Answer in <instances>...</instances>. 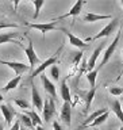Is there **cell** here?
<instances>
[{"mask_svg": "<svg viewBox=\"0 0 123 130\" xmlns=\"http://www.w3.org/2000/svg\"><path fill=\"white\" fill-rule=\"evenodd\" d=\"M118 26H119V19H118V18L111 19V22H110L104 28H101V30L97 32L96 35L87 38V42H91V41H96V39H100V38H107L108 35H111L112 32L116 30V27H118Z\"/></svg>", "mask_w": 123, "mask_h": 130, "instance_id": "1", "label": "cell"}, {"mask_svg": "<svg viewBox=\"0 0 123 130\" xmlns=\"http://www.w3.org/2000/svg\"><path fill=\"white\" fill-rule=\"evenodd\" d=\"M62 47H64V46H61V47L58 49V50H57V53H56L54 56L49 57V58H47L46 61H43L42 64H39V65H38V68H35L34 71H32L31 76H30V80H32V79H34L35 76H38V75H42L45 69H47L49 67H50V65H51V67H53V65H56V62H57V61H58V56H60L61 50H62Z\"/></svg>", "mask_w": 123, "mask_h": 130, "instance_id": "2", "label": "cell"}, {"mask_svg": "<svg viewBox=\"0 0 123 130\" xmlns=\"http://www.w3.org/2000/svg\"><path fill=\"white\" fill-rule=\"evenodd\" d=\"M43 121L45 122H50L53 119V117L56 115V103H54V99L51 98H46V100L43 102Z\"/></svg>", "mask_w": 123, "mask_h": 130, "instance_id": "3", "label": "cell"}, {"mask_svg": "<svg viewBox=\"0 0 123 130\" xmlns=\"http://www.w3.org/2000/svg\"><path fill=\"white\" fill-rule=\"evenodd\" d=\"M120 32L122 31H118L116 32V37H115V39L112 41L111 43H110V46L107 47V50L104 52V56H103V60H101V62L99 65V69L100 68H103L106 64L110 61V58H111V56L114 54V52L116 50V47H118V43H119V38H120Z\"/></svg>", "mask_w": 123, "mask_h": 130, "instance_id": "4", "label": "cell"}, {"mask_svg": "<svg viewBox=\"0 0 123 130\" xmlns=\"http://www.w3.org/2000/svg\"><path fill=\"white\" fill-rule=\"evenodd\" d=\"M27 27L30 28H35L42 32V35L45 37L46 32L51 31V30H61L62 27H58L56 24V22H47V23H27Z\"/></svg>", "mask_w": 123, "mask_h": 130, "instance_id": "5", "label": "cell"}, {"mask_svg": "<svg viewBox=\"0 0 123 130\" xmlns=\"http://www.w3.org/2000/svg\"><path fill=\"white\" fill-rule=\"evenodd\" d=\"M0 64L10 67L12 71L16 73V76H22V73L27 72L28 69H30V65L23 64V62H16V61H4V60H0Z\"/></svg>", "mask_w": 123, "mask_h": 130, "instance_id": "6", "label": "cell"}, {"mask_svg": "<svg viewBox=\"0 0 123 130\" xmlns=\"http://www.w3.org/2000/svg\"><path fill=\"white\" fill-rule=\"evenodd\" d=\"M84 4H85V2H83V0H79V2H76L75 4H73V7L66 12V14L57 16V18H54V19L51 20V22H54V20H62V19H65V18H69V16L75 18V16H77V15H79L80 12H81V8H83Z\"/></svg>", "mask_w": 123, "mask_h": 130, "instance_id": "7", "label": "cell"}, {"mask_svg": "<svg viewBox=\"0 0 123 130\" xmlns=\"http://www.w3.org/2000/svg\"><path fill=\"white\" fill-rule=\"evenodd\" d=\"M24 53H26V57H27L28 62H30V67H34V65L41 62L38 54H37L35 50H34V43H32L31 39H28V45H27V47L24 49Z\"/></svg>", "mask_w": 123, "mask_h": 130, "instance_id": "8", "label": "cell"}, {"mask_svg": "<svg viewBox=\"0 0 123 130\" xmlns=\"http://www.w3.org/2000/svg\"><path fill=\"white\" fill-rule=\"evenodd\" d=\"M61 31L65 32V35L68 37V39H69V42H71V45H73L75 47H79V49H87V47H88V43L85 42V41L80 39L79 37H76L75 34H72L71 31H68L66 28H61Z\"/></svg>", "mask_w": 123, "mask_h": 130, "instance_id": "9", "label": "cell"}, {"mask_svg": "<svg viewBox=\"0 0 123 130\" xmlns=\"http://www.w3.org/2000/svg\"><path fill=\"white\" fill-rule=\"evenodd\" d=\"M41 80H42V85H43V88H45V91H46V93L51 98V99L56 100V99H57V91H56L54 83L49 80L47 76H45V75L41 76Z\"/></svg>", "mask_w": 123, "mask_h": 130, "instance_id": "10", "label": "cell"}, {"mask_svg": "<svg viewBox=\"0 0 123 130\" xmlns=\"http://www.w3.org/2000/svg\"><path fill=\"white\" fill-rule=\"evenodd\" d=\"M60 117H61V119H62V122L65 125L71 126V122H72V104L69 103V102H64Z\"/></svg>", "mask_w": 123, "mask_h": 130, "instance_id": "11", "label": "cell"}, {"mask_svg": "<svg viewBox=\"0 0 123 130\" xmlns=\"http://www.w3.org/2000/svg\"><path fill=\"white\" fill-rule=\"evenodd\" d=\"M0 110H2V114H3L4 119H6V123H7V125H11V122H12V119H14V117L16 115V111L11 107L10 104H7V103H6V104H4V103L0 104Z\"/></svg>", "mask_w": 123, "mask_h": 130, "instance_id": "12", "label": "cell"}, {"mask_svg": "<svg viewBox=\"0 0 123 130\" xmlns=\"http://www.w3.org/2000/svg\"><path fill=\"white\" fill-rule=\"evenodd\" d=\"M31 98H32V107L42 110L43 108V100H42V98H41L38 89H37V87L34 84H31Z\"/></svg>", "mask_w": 123, "mask_h": 130, "instance_id": "13", "label": "cell"}, {"mask_svg": "<svg viewBox=\"0 0 123 130\" xmlns=\"http://www.w3.org/2000/svg\"><path fill=\"white\" fill-rule=\"evenodd\" d=\"M103 47H104V45L100 43V46H97L95 50H93L92 56L89 57V60L87 61V71H88V72H91V71H93V69H95L96 60H97V57H99V54L101 53V50H103Z\"/></svg>", "mask_w": 123, "mask_h": 130, "instance_id": "14", "label": "cell"}, {"mask_svg": "<svg viewBox=\"0 0 123 130\" xmlns=\"http://www.w3.org/2000/svg\"><path fill=\"white\" fill-rule=\"evenodd\" d=\"M106 19H114L111 15H97V14H93V12H88L87 15L84 16V22H89V23H93V22H99V20H106Z\"/></svg>", "mask_w": 123, "mask_h": 130, "instance_id": "15", "label": "cell"}, {"mask_svg": "<svg viewBox=\"0 0 123 130\" xmlns=\"http://www.w3.org/2000/svg\"><path fill=\"white\" fill-rule=\"evenodd\" d=\"M66 79H68V77H65V79L61 81L60 93H61V98L64 99V102H69V103H71L72 98H71V91H69V87H68V84H66Z\"/></svg>", "mask_w": 123, "mask_h": 130, "instance_id": "16", "label": "cell"}, {"mask_svg": "<svg viewBox=\"0 0 123 130\" xmlns=\"http://www.w3.org/2000/svg\"><path fill=\"white\" fill-rule=\"evenodd\" d=\"M106 111H108V108H99V110H96V111H93V112L91 114V115H89V117L87 118V119L84 121V123L81 125V126H80V127L77 129V130H81V129H84V127H85V126H87V125H89V123H91V122H93V121H95L97 117H100L101 114H104Z\"/></svg>", "mask_w": 123, "mask_h": 130, "instance_id": "17", "label": "cell"}, {"mask_svg": "<svg viewBox=\"0 0 123 130\" xmlns=\"http://www.w3.org/2000/svg\"><path fill=\"white\" fill-rule=\"evenodd\" d=\"M15 37H18V32H2V34H0V45H2V43H8V42L19 43L20 45L19 41H18V42H15V41H14Z\"/></svg>", "mask_w": 123, "mask_h": 130, "instance_id": "18", "label": "cell"}, {"mask_svg": "<svg viewBox=\"0 0 123 130\" xmlns=\"http://www.w3.org/2000/svg\"><path fill=\"white\" fill-rule=\"evenodd\" d=\"M111 110L114 111V114L119 118V121L122 122V126H123V110H122V103L119 100H114L111 103Z\"/></svg>", "mask_w": 123, "mask_h": 130, "instance_id": "19", "label": "cell"}, {"mask_svg": "<svg viewBox=\"0 0 123 130\" xmlns=\"http://www.w3.org/2000/svg\"><path fill=\"white\" fill-rule=\"evenodd\" d=\"M24 114H26V115H27V117L31 119V122H32V126H34V127H37V126H42V122H43V121L41 119L39 115H38V114H37V112L34 111V110H28V111H26Z\"/></svg>", "mask_w": 123, "mask_h": 130, "instance_id": "20", "label": "cell"}, {"mask_svg": "<svg viewBox=\"0 0 123 130\" xmlns=\"http://www.w3.org/2000/svg\"><path fill=\"white\" fill-rule=\"evenodd\" d=\"M20 80H22V76H15L14 79H11V80L3 87V92H8V91H11V89L16 88V87L19 85Z\"/></svg>", "mask_w": 123, "mask_h": 130, "instance_id": "21", "label": "cell"}, {"mask_svg": "<svg viewBox=\"0 0 123 130\" xmlns=\"http://www.w3.org/2000/svg\"><path fill=\"white\" fill-rule=\"evenodd\" d=\"M108 114H110L108 111H106L104 114H101L100 117H97V118H96V119L93 121V122H91V123H89V125H87V126H85V127H95V129H96V127H97V126H99V125L104 123V122L108 119ZM85 127H84V129H85Z\"/></svg>", "mask_w": 123, "mask_h": 130, "instance_id": "22", "label": "cell"}, {"mask_svg": "<svg viewBox=\"0 0 123 130\" xmlns=\"http://www.w3.org/2000/svg\"><path fill=\"white\" fill-rule=\"evenodd\" d=\"M95 93H96V87L95 88H91L87 92V96H85V112L91 108V104H92L93 98H95Z\"/></svg>", "mask_w": 123, "mask_h": 130, "instance_id": "23", "label": "cell"}, {"mask_svg": "<svg viewBox=\"0 0 123 130\" xmlns=\"http://www.w3.org/2000/svg\"><path fill=\"white\" fill-rule=\"evenodd\" d=\"M97 72H99V67L95 68L91 72H87V80L89 81L91 88H95L96 87V76H97Z\"/></svg>", "mask_w": 123, "mask_h": 130, "instance_id": "24", "label": "cell"}, {"mask_svg": "<svg viewBox=\"0 0 123 130\" xmlns=\"http://www.w3.org/2000/svg\"><path fill=\"white\" fill-rule=\"evenodd\" d=\"M14 102H15V104L18 106L19 108H22V110H26V111H28V110H31V106H30V103H28L27 100L22 99V98H18V99H15Z\"/></svg>", "mask_w": 123, "mask_h": 130, "instance_id": "25", "label": "cell"}, {"mask_svg": "<svg viewBox=\"0 0 123 130\" xmlns=\"http://www.w3.org/2000/svg\"><path fill=\"white\" fill-rule=\"evenodd\" d=\"M18 117L20 118L19 119V122H22V123L24 125V127L26 129H32L34 126H32V122H31V119L28 118L26 114H18Z\"/></svg>", "mask_w": 123, "mask_h": 130, "instance_id": "26", "label": "cell"}, {"mask_svg": "<svg viewBox=\"0 0 123 130\" xmlns=\"http://www.w3.org/2000/svg\"><path fill=\"white\" fill-rule=\"evenodd\" d=\"M45 4L43 0H32V6H34V15H32V18L37 19L38 18V15H39V11H41V8H42V6Z\"/></svg>", "mask_w": 123, "mask_h": 130, "instance_id": "27", "label": "cell"}, {"mask_svg": "<svg viewBox=\"0 0 123 130\" xmlns=\"http://www.w3.org/2000/svg\"><path fill=\"white\" fill-rule=\"evenodd\" d=\"M50 76L53 77V80H54V81L60 80V68L57 67V65H53V67L50 68Z\"/></svg>", "mask_w": 123, "mask_h": 130, "instance_id": "28", "label": "cell"}, {"mask_svg": "<svg viewBox=\"0 0 123 130\" xmlns=\"http://www.w3.org/2000/svg\"><path fill=\"white\" fill-rule=\"evenodd\" d=\"M108 91L114 96H120L122 93H123V88H120V87H110Z\"/></svg>", "mask_w": 123, "mask_h": 130, "instance_id": "29", "label": "cell"}, {"mask_svg": "<svg viewBox=\"0 0 123 130\" xmlns=\"http://www.w3.org/2000/svg\"><path fill=\"white\" fill-rule=\"evenodd\" d=\"M19 26L18 24H14V23H6V22H0V30L3 28H18Z\"/></svg>", "mask_w": 123, "mask_h": 130, "instance_id": "30", "label": "cell"}, {"mask_svg": "<svg viewBox=\"0 0 123 130\" xmlns=\"http://www.w3.org/2000/svg\"><path fill=\"white\" fill-rule=\"evenodd\" d=\"M10 130H20V122H19V121H16L15 123L11 126V129H10Z\"/></svg>", "mask_w": 123, "mask_h": 130, "instance_id": "31", "label": "cell"}, {"mask_svg": "<svg viewBox=\"0 0 123 130\" xmlns=\"http://www.w3.org/2000/svg\"><path fill=\"white\" fill-rule=\"evenodd\" d=\"M53 129H54V130H64L58 122H53Z\"/></svg>", "mask_w": 123, "mask_h": 130, "instance_id": "32", "label": "cell"}, {"mask_svg": "<svg viewBox=\"0 0 123 130\" xmlns=\"http://www.w3.org/2000/svg\"><path fill=\"white\" fill-rule=\"evenodd\" d=\"M35 130H45V129L42 127V126H37V127H35Z\"/></svg>", "mask_w": 123, "mask_h": 130, "instance_id": "33", "label": "cell"}, {"mask_svg": "<svg viewBox=\"0 0 123 130\" xmlns=\"http://www.w3.org/2000/svg\"><path fill=\"white\" fill-rule=\"evenodd\" d=\"M0 130H4V125L3 123H0Z\"/></svg>", "mask_w": 123, "mask_h": 130, "instance_id": "34", "label": "cell"}, {"mask_svg": "<svg viewBox=\"0 0 123 130\" xmlns=\"http://www.w3.org/2000/svg\"><path fill=\"white\" fill-rule=\"evenodd\" d=\"M3 99H4V98L2 96V93H0V103H2V102H3Z\"/></svg>", "mask_w": 123, "mask_h": 130, "instance_id": "35", "label": "cell"}, {"mask_svg": "<svg viewBox=\"0 0 123 130\" xmlns=\"http://www.w3.org/2000/svg\"><path fill=\"white\" fill-rule=\"evenodd\" d=\"M120 6L123 7V0H120Z\"/></svg>", "mask_w": 123, "mask_h": 130, "instance_id": "36", "label": "cell"}, {"mask_svg": "<svg viewBox=\"0 0 123 130\" xmlns=\"http://www.w3.org/2000/svg\"><path fill=\"white\" fill-rule=\"evenodd\" d=\"M20 130H27L26 127H20Z\"/></svg>", "mask_w": 123, "mask_h": 130, "instance_id": "37", "label": "cell"}, {"mask_svg": "<svg viewBox=\"0 0 123 130\" xmlns=\"http://www.w3.org/2000/svg\"><path fill=\"white\" fill-rule=\"evenodd\" d=\"M120 130H123V126H122V127H120Z\"/></svg>", "mask_w": 123, "mask_h": 130, "instance_id": "38", "label": "cell"}, {"mask_svg": "<svg viewBox=\"0 0 123 130\" xmlns=\"http://www.w3.org/2000/svg\"><path fill=\"white\" fill-rule=\"evenodd\" d=\"M93 130H97V129H93Z\"/></svg>", "mask_w": 123, "mask_h": 130, "instance_id": "39", "label": "cell"}]
</instances>
